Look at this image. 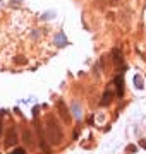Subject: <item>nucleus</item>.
<instances>
[{"label": "nucleus", "instance_id": "f257e3e1", "mask_svg": "<svg viewBox=\"0 0 146 154\" xmlns=\"http://www.w3.org/2000/svg\"><path fill=\"white\" fill-rule=\"evenodd\" d=\"M115 84H117V94L119 96H122L124 94V81H122V77L120 75L115 77Z\"/></svg>", "mask_w": 146, "mask_h": 154}, {"label": "nucleus", "instance_id": "20e7f679", "mask_svg": "<svg viewBox=\"0 0 146 154\" xmlns=\"http://www.w3.org/2000/svg\"><path fill=\"white\" fill-rule=\"evenodd\" d=\"M0 132H2V130H0Z\"/></svg>", "mask_w": 146, "mask_h": 154}, {"label": "nucleus", "instance_id": "7ed1b4c3", "mask_svg": "<svg viewBox=\"0 0 146 154\" xmlns=\"http://www.w3.org/2000/svg\"><path fill=\"white\" fill-rule=\"evenodd\" d=\"M12 154H26V152H24V149H16Z\"/></svg>", "mask_w": 146, "mask_h": 154}, {"label": "nucleus", "instance_id": "f03ea898", "mask_svg": "<svg viewBox=\"0 0 146 154\" xmlns=\"http://www.w3.org/2000/svg\"><path fill=\"white\" fill-rule=\"evenodd\" d=\"M107 103H110V93H105V96H103V101H101V105H107Z\"/></svg>", "mask_w": 146, "mask_h": 154}]
</instances>
